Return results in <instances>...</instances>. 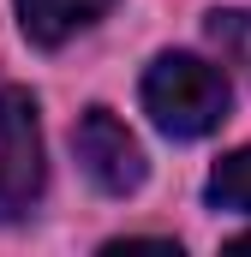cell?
<instances>
[{"mask_svg":"<svg viewBox=\"0 0 251 257\" xmlns=\"http://www.w3.org/2000/svg\"><path fill=\"white\" fill-rule=\"evenodd\" d=\"M209 203H221V209H251V144L233 150L227 162H215V174H209Z\"/></svg>","mask_w":251,"mask_h":257,"instance_id":"5","label":"cell"},{"mask_svg":"<svg viewBox=\"0 0 251 257\" xmlns=\"http://www.w3.org/2000/svg\"><path fill=\"white\" fill-rule=\"evenodd\" d=\"M72 150H78V162H84V174L102 186V192H138L144 186V150H138V138L108 114V108H90L78 132H72Z\"/></svg>","mask_w":251,"mask_h":257,"instance_id":"3","label":"cell"},{"mask_svg":"<svg viewBox=\"0 0 251 257\" xmlns=\"http://www.w3.org/2000/svg\"><path fill=\"white\" fill-rule=\"evenodd\" d=\"M233 251H251V233H239V239H233Z\"/></svg>","mask_w":251,"mask_h":257,"instance_id":"7","label":"cell"},{"mask_svg":"<svg viewBox=\"0 0 251 257\" xmlns=\"http://www.w3.org/2000/svg\"><path fill=\"white\" fill-rule=\"evenodd\" d=\"M42 197V132L24 90H0V221L24 215Z\"/></svg>","mask_w":251,"mask_h":257,"instance_id":"2","label":"cell"},{"mask_svg":"<svg viewBox=\"0 0 251 257\" xmlns=\"http://www.w3.org/2000/svg\"><path fill=\"white\" fill-rule=\"evenodd\" d=\"M227 78L197 54H162L144 72V108L168 138H203L227 120Z\"/></svg>","mask_w":251,"mask_h":257,"instance_id":"1","label":"cell"},{"mask_svg":"<svg viewBox=\"0 0 251 257\" xmlns=\"http://www.w3.org/2000/svg\"><path fill=\"white\" fill-rule=\"evenodd\" d=\"M209 42H215L233 66L251 72V12H215V18H209Z\"/></svg>","mask_w":251,"mask_h":257,"instance_id":"6","label":"cell"},{"mask_svg":"<svg viewBox=\"0 0 251 257\" xmlns=\"http://www.w3.org/2000/svg\"><path fill=\"white\" fill-rule=\"evenodd\" d=\"M114 0H18V24L36 48H60L66 36H78L84 24H96Z\"/></svg>","mask_w":251,"mask_h":257,"instance_id":"4","label":"cell"}]
</instances>
